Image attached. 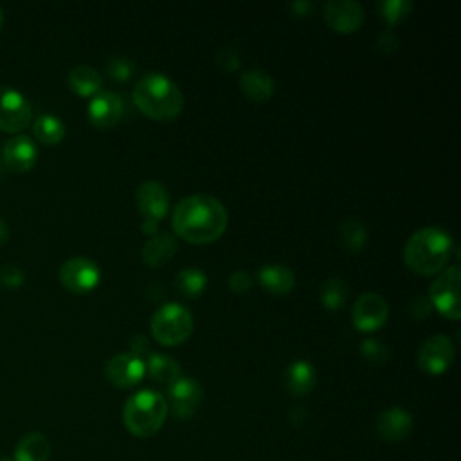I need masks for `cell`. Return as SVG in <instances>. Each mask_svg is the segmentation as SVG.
Instances as JSON below:
<instances>
[{"instance_id": "6da1fadb", "label": "cell", "mask_w": 461, "mask_h": 461, "mask_svg": "<svg viewBox=\"0 0 461 461\" xmlns=\"http://www.w3.org/2000/svg\"><path fill=\"white\" fill-rule=\"evenodd\" d=\"M227 223V209L211 195H191L182 198L175 206L172 218L175 235L193 246L216 242L225 233Z\"/></svg>"}, {"instance_id": "7a4b0ae2", "label": "cell", "mask_w": 461, "mask_h": 461, "mask_svg": "<svg viewBox=\"0 0 461 461\" xmlns=\"http://www.w3.org/2000/svg\"><path fill=\"white\" fill-rule=\"evenodd\" d=\"M135 107L150 119L168 123L181 116L184 94L175 82L161 72H148L132 93Z\"/></svg>"}, {"instance_id": "3957f363", "label": "cell", "mask_w": 461, "mask_h": 461, "mask_svg": "<svg viewBox=\"0 0 461 461\" xmlns=\"http://www.w3.org/2000/svg\"><path fill=\"white\" fill-rule=\"evenodd\" d=\"M452 251L454 242L445 229L424 227L408 240L404 247V262L413 272L433 276L447 269Z\"/></svg>"}, {"instance_id": "277c9868", "label": "cell", "mask_w": 461, "mask_h": 461, "mask_svg": "<svg viewBox=\"0 0 461 461\" xmlns=\"http://www.w3.org/2000/svg\"><path fill=\"white\" fill-rule=\"evenodd\" d=\"M168 402L161 393L142 390L126 400L123 422L130 434L150 438L161 431L168 418Z\"/></svg>"}, {"instance_id": "5b68a950", "label": "cell", "mask_w": 461, "mask_h": 461, "mask_svg": "<svg viewBox=\"0 0 461 461\" xmlns=\"http://www.w3.org/2000/svg\"><path fill=\"white\" fill-rule=\"evenodd\" d=\"M150 330L159 344L179 346L193 334V316L186 306L166 303L153 314Z\"/></svg>"}, {"instance_id": "8992f818", "label": "cell", "mask_w": 461, "mask_h": 461, "mask_svg": "<svg viewBox=\"0 0 461 461\" xmlns=\"http://www.w3.org/2000/svg\"><path fill=\"white\" fill-rule=\"evenodd\" d=\"M461 269L452 265L443 269L429 288V301L447 319L457 321L461 318Z\"/></svg>"}, {"instance_id": "52a82bcc", "label": "cell", "mask_w": 461, "mask_h": 461, "mask_svg": "<svg viewBox=\"0 0 461 461\" xmlns=\"http://www.w3.org/2000/svg\"><path fill=\"white\" fill-rule=\"evenodd\" d=\"M31 119L29 100L12 85H0V130L19 133L29 126Z\"/></svg>"}, {"instance_id": "ba28073f", "label": "cell", "mask_w": 461, "mask_h": 461, "mask_svg": "<svg viewBox=\"0 0 461 461\" xmlns=\"http://www.w3.org/2000/svg\"><path fill=\"white\" fill-rule=\"evenodd\" d=\"M60 281L72 294H89L100 285L101 271L91 258L74 256L60 267Z\"/></svg>"}, {"instance_id": "9c48e42d", "label": "cell", "mask_w": 461, "mask_h": 461, "mask_svg": "<svg viewBox=\"0 0 461 461\" xmlns=\"http://www.w3.org/2000/svg\"><path fill=\"white\" fill-rule=\"evenodd\" d=\"M388 318L390 304L380 294L366 292L353 304L352 319L359 332H375L386 325Z\"/></svg>"}, {"instance_id": "30bf717a", "label": "cell", "mask_w": 461, "mask_h": 461, "mask_svg": "<svg viewBox=\"0 0 461 461\" xmlns=\"http://www.w3.org/2000/svg\"><path fill=\"white\" fill-rule=\"evenodd\" d=\"M454 362V344L447 336L429 337L418 350V366L427 375H441Z\"/></svg>"}, {"instance_id": "8fae6325", "label": "cell", "mask_w": 461, "mask_h": 461, "mask_svg": "<svg viewBox=\"0 0 461 461\" xmlns=\"http://www.w3.org/2000/svg\"><path fill=\"white\" fill-rule=\"evenodd\" d=\"M146 373V364L142 359L132 355V353H119L112 357L105 364V376L116 388L126 390L133 388L142 380Z\"/></svg>"}, {"instance_id": "7c38bea8", "label": "cell", "mask_w": 461, "mask_h": 461, "mask_svg": "<svg viewBox=\"0 0 461 461\" xmlns=\"http://www.w3.org/2000/svg\"><path fill=\"white\" fill-rule=\"evenodd\" d=\"M137 207L144 220L161 222L170 211V193L163 182L146 181L137 188Z\"/></svg>"}, {"instance_id": "4fadbf2b", "label": "cell", "mask_w": 461, "mask_h": 461, "mask_svg": "<svg viewBox=\"0 0 461 461\" xmlns=\"http://www.w3.org/2000/svg\"><path fill=\"white\" fill-rule=\"evenodd\" d=\"M87 116L93 126L109 130L116 126L125 116V101L117 93H98L87 107Z\"/></svg>"}, {"instance_id": "5bb4252c", "label": "cell", "mask_w": 461, "mask_h": 461, "mask_svg": "<svg viewBox=\"0 0 461 461\" xmlns=\"http://www.w3.org/2000/svg\"><path fill=\"white\" fill-rule=\"evenodd\" d=\"M202 395L198 382L190 376H179L168 386V400L179 418H191L202 402Z\"/></svg>"}, {"instance_id": "9a60e30c", "label": "cell", "mask_w": 461, "mask_h": 461, "mask_svg": "<svg viewBox=\"0 0 461 461\" xmlns=\"http://www.w3.org/2000/svg\"><path fill=\"white\" fill-rule=\"evenodd\" d=\"M3 163L15 174L29 172L38 159V146L36 142L24 133H19L4 142L3 151Z\"/></svg>"}, {"instance_id": "2e32d148", "label": "cell", "mask_w": 461, "mask_h": 461, "mask_svg": "<svg viewBox=\"0 0 461 461\" xmlns=\"http://www.w3.org/2000/svg\"><path fill=\"white\" fill-rule=\"evenodd\" d=\"M325 20L337 33H355L364 22V10L355 0H332L325 6Z\"/></svg>"}, {"instance_id": "e0dca14e", "label": "cell", "mask_w": 461, "mask_h": 461, "mask_svg": "<svg viewBox=\"0 0 461 461\" xmlns=\"http://www.w3.org/2000/svg\"><path fill=\"white\" fill-rule=\"evenodd\" d=\"M375 431L380 440L390 441V443H399L411 434L413 418L402 408H390L378 415Z\"/></svg>"}, {"instance_id": "ac0fdd59", "label": "cell", "mask_w": 461, "mask_h": 461, "mask_svg": "<svg viewBox=\"0 0 461 461\" xmlns=\"http://www.w3.org/2000/svg\"><path fill=\"white\" fill-rule=\"evenodd\" d=\"M283 382H285V390L290 395H294V397L309 395L318 384L316 368L306 360H295L290 366H287Z\"/></svg>"}, {"instance_id": "d6986e66", "label": "cell", "mask_w": 461, "mask_h": 461, "mask_svg": "<svg viewBox=\"0 0 461 461\" xmlns=\"http://www.w3.org/2000/svg\"><path fill=\"white\" fill-rule=\"evenodd\" d=\"M242 93L255 103H265L274 94V78L263 69H249L240 76Z\"/></svg>"}, {"instance_id": "ffe728a7", "label": "cell", "mask_w": 461, "mask_h": 461, "mask_svg": "<svg viewBox=\"0 0 461 461\" xmlns=\"http://www.w3.org/2000/svg\"><path fill=\"white\" fill-rule=\"evenodd\" d=\"M177 249H179V244L174 235L158 233L144 244L141 256H142V262L150 267H163L175 256Z\"/></svg>"}, {"instance_id": "44dd1931", "label": "cell", "mask_w": 461, "mask_h": 461, "mask_svg": "<svg viewBox=\"0 0 461 461\" xmlns=\"http://www.w3.org/2000/svg\"><path fill=\"white\" fill-rule=\"evenodd\" d=\"M67 84L72 93L78 96H96L101 91L103 85V76L98 69L89 65H78L69 70Z\"/></svg>"}, {"instance_id": "7402d4cb", "label": "cell", "mask_w": 461, "mask_h": 461, "mask_svg": "<svg viewBox=\"0 0 461 461\" xmlns=\"http://www.w3.org/2000/svg\"><path fill=\"white\" fill-rule=\"evenodd\" d=\"M258 279L262 287L272 295L290 294L295 287V276L285 265H263L258 271Z\"/></svg>"}, {"instance_id": "603a6c76", "label": "cell", "mask_w": 461, "mask_h": 461, "mask_svg": "<svg viewBox=\"0 0 461 461\" xmlns=\"http://www.w3.org/2000/svg\"><path fill=\"white\" fill-rule=\"evenodd\" d=\"M15 461H49L51 441L42 433H29L22 436L15 447Z\"/></svg>"}, {"instance_id": "cb8c5ba5", "label": "cell", "mask_w": 461, "mask_h": 461, "mask_svg": "<svg viewBox=\"0 0 461 461\" xmlns=\"http://www.w3.org/2000/svg\"><path fill=\"white\" fill-rule=\"evenodd\" d=\"M339 235H341V244L343 247L352 253V255H357L360 253L364 247H366V242H368V229L366 225L355 218V216H350L346 218L343 223H341V229H339Z\"/></svg>"}, {"instance_id": "d4e9b609", "label": "cell", "mask_w": 461, "mask_h": 461, "mask_svg": "<svg viewBox=\"0 0 461 461\" xmlns=\"http://www.w3.org/2000/svg\"><path fill=\"white\" fill-rule=\"evenodd\" d=\"M146 371L151 376V380H156L159 384H174L181 376V366L177 360L166 355H150L146 362Z\"/></svg>"}, {"instance_id": "484cf974", "label": "cell", "mask_w": 461, "mask_h": 461, "mask_svg": "<svg viewBox=\"0 0 461 461\" xmlns=\"http://www.w3.org/2000/svg\"><path fill=\"white\" fill-rule=\"evenodd\" d=\"M33 133L42 144H58L65 137V125L54 114H42L33 123Z\"/></svg>"}, {"instance_id": "4316f807", "label": "cell", "mask_w": 461, "mask_h": 461, "mask_svg": "<svg viewBox=\"0 0 461 461\" xmlns=\"http://www.w3.org/2000/svg\"><path fill=\"white\" fill-rule=\"evenodd\" d=\"M206 287H207L206 272L195 267L182 269L175 278V288L184 297H197L206 290Z\"/></svg>"}, {"instance_id": "83f0119b", "label": "cell", "mask_w": 461, "mask_h": 461, "mask_svg": "<svg viewBox=\"0 0 461 461\" xmlns=\"http://www.w3.org/2000/svg\"><path fill=\"white\" fill-rule=\"evenodd\" d=\"M319 294L327 311H339L348 299V285L341 278H330L323 283Z\"/></svg>"}, {"instance_id": "f1b7e54d", "label": "cell", "mask_w": 461, "mask_h": 461, "mask_svg": "<svg viewBox=\"0 0 461 461\" xmlns=\"http://www.w3.org/2000/svg\"><path fill=\"white\" fill-rule=\"evenodd\" d=\"M413 10V4L409 0H384L378 4V12L382 19L388 24H399L402 22Z\"/></svg>"}, {"instance_id": "f546056e", "label": "cell", "mask_w": 461, "mask_h": 461, "mask_svg": "<svg viewBox=\"0 0 461 461\" xmlns=\"http://www.w3.org/2000/svg\"><path fill=\"white\" fill-rule=\"evenodd\" d=\"M360 353H362V357H364L369 364H375V366L386 364L388 359H390V350H388V346L384 344L382 341H378V339H366V341H362V344H360Z\"/></svg>"}, {"instance_id": "4dcf8cb0", "label": "cell", "mask_w": 461, "mask_h": 461, "mask_svg": "<svg viewBox=\"0 0 461 461\" xmlns=\"http://www.w3.org/2000/svg\"><path fill=\"white\" fill-rule=\"evenodd\" d=\"M107 72L112 80L128 82L135 72V61L126 56H114L107 63Z\"/></svg>"}, {"instance_id": "1f68e13d", "label": "cell", "mask_w": 461, "mask_h": 461, "mask_svg": "<svg viewBox=\"0 0 461 461\" xmlns=\"http://www.w3.org/2000/svg\"><path fill=\"white\" fill-rule=\"evenodd\" d=\"M240 54L235 47H222L216 53V65L223 72H237L240 69Z\"/></svg>"}, {"instance_id": "d6a6232c", "label": "cell", "mask_w": 461, "mask_h": 461, "mask_svg": "<svg viewBox=\"0 0 461 461\" xmlns=\"http://www.w3.org/2000/svg\"><path fill=\"white\" fill-rule=\"evenodd\" d=\"M0 283L8 288H20L26 283V274L17 265H4L0 269Z\"/></svg>"}, {"instance_id": "836d02e7", "label": "cell", "mask_w": 461, "mask_h": 461, "mask_svg": "<svg viewBox=\"0 0 461 461\" xmlns=\"http://www.w3.org/2000/svg\"><path fill=\"white\" fill-rule=\"evenodd\" d=\"M253 287V278L247 271H237L229 276V288L235 294H247Z\"/></svg>"}, {"instance_id": "e575fe53", "label": "cell", "mask_w": 461, "mask_h": 461, "mask_svg": "<svg viewBox=\"0 0 461 461\" xmlns=\"http://www.w3.org/2000/svg\"><path fill=\"white\" fill-rule=\"evenodd\" d=\"M397 47H399V36L392 29H386V31L378 35L376 49L382 54H393L397 51Z\"/></svg>"}, {"instance_id": "d590c367", "label": "cell", "mask_w": 461, "mask_h": 461, "mask_svg": "<svg viewBox=\"0 0 461 461\" xmlns=\"http://www.w3.org/2000/svg\"><path fill=\"white\" fill-rule=\"evenodd\" d=\"M431 309H433V304H431L429 297L427 299L425 297H418V299H415L411 303V316L415 319H425L429 316Z\"/></svg>"}, {"instance_id": "8d00e7d4", "label": "cell", "mask_w": 461, "mask_h": 461, "mask_svg": "<svg viewBox=\"0 0 461 461\" xmlns=\"http://www.w3.org/2000/svg\"><path fill=\"white\" fill-rule=\"evenodd\" d=\"M130 344H132V355H135V357H139V359H142V355H148L150 353V343H148V339L144 337V336H135L132 341H130Z\"/></svg>"}, {"instance_id": "74e56055", "label": "cell", "mask_w": 461, "mask_h": 461, "mask_svg": "<svg viewBox=\"0 0 461 461\" xmlns=\"http://www.w3.org/2000/svg\"><path fill=\"white\" fill-rule=\"evenodd\" d=\"M10 239V225L4 218H0V246H3Z\"/></svg>"}, {"instance_id": "f35d334b", "label": "cell", "mask_w": 461, "mask_h": 461, "mask_svg": "<svg viewBox=\"0 0 461 461\" xmlns=\"http://www.w3.org/2000/svg\"><path fill=\"white\" fill-rule=\"evenodd\" d=\"M142 230H144V233H148V235H153V237H156V235H158V222L144 220V223H142Z\"/></svg>"}, {"instance_id": "ab89813d", "label": "cell", "mask_w": 461, "mask_h": 461, "mask_svg": "<svg viewBox=\"0 0 461 461\" xmlns=\"http://www.w3.org/2000/svg\"><path fill=\"white\" fill-rule=\"evenodd\" d=\"M312 8L311 3H297V4H292V10H299L295 15H306V12H309Z\"/></svg>"}, {"instance_id": "60d3db41", "label": "cell", "mask_w": 461, "mask_h": 461, "mask_svg": "<svg viewBox=\"0 0 461 461\" xmlns=\"http://www.w3.org/2000/svg\"><path fill=\"white\" fill-rule=\"evenodd\" d=\"M3 24H4V13H3V8H0V29H3Z\"/></svg>"}, {"instance_id": "b9f144b4", "label": "cell", "mask_w": 461, "mask_h": 461, "mask_svg": "<svg viewBox=\"0 0 461 461\" xmlns=\"http://www.w3.org/2000/svg\"><path fill=\"white\" fill-rule=\"evenodd\" d=\"M0 461H15L12 456H0Z\"/></svg>"}, {"instance_id": "7bdbcfd3", "label": "cell", "mask_w": 461, "mask_h": 461, "mask_svg": "<svg viewBox=\"0 0 461 461\" xmlns=\"http://www.w3.org/2000/svg\"><path fill=\"white\" fill-rule=\"evenodd\" d=\"M0 159H3V156H0Z\"/></svg>"}]
</instances>
